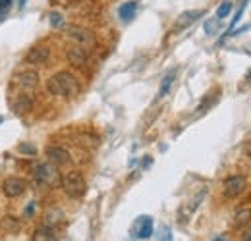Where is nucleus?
Returning <instances> with one entry per match:
<instances>
[{
  "label": "nucleus",
  "mask_w": 251,
  "mask_h": 241,
  "mask_svg": "<svg viewBox=\"0 0 251 241\" xmlns=\"http://www.w3.org/2000/svg\"><path fill=\"white\" fill-rule=\"evenodd\" d=\"M47 89L56 96H75L79 93V81L70 72H58L49 79Z\"/></svg>",
  "instance_id": "obj_1"
},
{
  "label": "nucleus",
  "mask_w": 251,
  "mask_h": 241,
  "mask_svg": "<svg viewBox=\"0 0 251 241\" xmlns=\"http://www.w3.org/2000/svg\"><path fill=\"white\" fill-rule=\"evenodd\" d=\"M33 178L39 185H47L50 189H56L62 185V176L58 172V166L50 162H41L33 168Z\"/></svg>",
  "instance_id": "obj_2"
},
{
  "label": "nucleus",
  "mask_w": 251,
  "mask_h": 241,
  "mask_svg": "<svg viewBox=\"0 0 251 241\" xmlns=\"http://www.w3.org/2000/svg\"><path fill=\"white\" fill-rule=\"evenodd\" d=\"M64 193L70 197V199H81L85 193H87V181L85 178L79 174V172H68L62 178Z\"/></svg>",
  "instance_id": "obj_3"
},
{
  "label": "nucleus",
  "mask_w": 251,
  "mask_h": 241,
  "mask_svg": "<svg viewBox=\"0 0 251 241\" xmlns=\"http://www.w3.org/2000/svg\"><path fill=\"white\" fill-rule=\"evenodd\" d=\"M68 37H70L75 45H79V47H83V48H89V47H95V45H97V37H95L93 31L87 29V27H81V25H70V27H68Z\"/></svg>",
  "instance_id": "obj_4"
},
{
  "label": "nucleus",
  "mask_w": 251,
  "mask_h": 241,
  "mask_svg": "<svg viewBox=\"0 0 251 241\" xmlns=\"http://www.w3.org/2000/svg\"><path fill=\"white\" fill-rule=\"evenodd\" d=\"M49 58H50V48L47 45H35L27 50L24 62L29 66H43L49 62Z\"/></svg>",
  "instance_id": "obj_5"
},
{
  "label": "nucleus",
  "mask_w": 251,
  "mask_h": 241,
  "mask_svg": "<svg viewBox=\"0 0 251 241\" xmlns=\"http://www.w3.org/2000/svg\"><path fill=\"white\" fill-rule=\"evenodd\" d=\"M2 191H4L6 197L16 199V197H22L27 191V183H25V180H22V178L12 176V178H6V180L2 181Z\"/></svg>",
  "instance_id": "obj_6"
},
{
  "label": "nucleus",
  "mask_w": 251,
  "mask_h": 241,
  "mask_svg": "<svg viewBox=\"0 0 251 241\" xmlns=\"http://www.w3.org/2000/svg\"><path fill=\"white\" fill-rule=\"evenodd\" d=\"M33 108H35V98H33L29 93H20L12 98V110L16 114H29Z\"/></svg>",
  "instance_id": "obj_7"
},
{
  "label": "nucleus",
  "mask_w": 251,
  "mask_h": 241,
  "mask_svg": "<svg viewBox=\"0 0 251 241\" xmlns=\"http://www.w3.org/2000/svg\"><path fill=\"white\" fill-rule=\"evenodd\" d=\"M246 185H248V180H246L244 176H232V178L224 180L222 189H224V195H226V197L234 199V197H238L240 193H244Z\"/></svg>",
  "instance_id": "obj_8"
},
{
  "label": "nucleus",
  "mask_w": 251,
  "mask_h": 241,
  "mask_svg": "<svg viewBox=\"0 0 251 241\" xmlns=\"http://www.w3.org/2000/svg\"><path fill=\"white\" fill-rule=\"evenodd\" d=\"M14 83L24 91H33L39 85V73L33 72V70H25V72H20L14 75Z\"/></svg>",
  "instance_id": "obj_9"
},
{
  "label": "nucleus",
  "mask_w": 251,
  "mask_h": 241,
  "mask_svg": "<svg viewBox=\"0 0 251 241\" xmlns=\"http://www.w3.org/2000/svg\"><path fill=\"white\" fill-rule=\"evenodd\" d=\"M47 158H49V162L50 164H54V166H66V164H70V160H72V156H70V152L66 151L64 147H49L47 149Z\"/></svg>",
  "instance_id": "obj_10"
},
{
  "label": "nucleus",
  "mask_w": 251,
  "mask_h": 241,
  "mask_svg": "<svg viewBox=\"0 0 251 241\" xmlns=\"http://www.w3.org/2000/svg\"><path fill=\"white\" fill-rule=\"evenodd\" d=\"M66 58H68V62H70L74 68H83V66L87 64V50H85L83 47H79V45H74V47L68 48Z\"/></svg>",
  "instance_id": "obj_11"
},
{
  "label": "nucleus",
  "mask_w": 251,
  "mask_h": 241,
  "mask_svg": "<svg viewBox=\"0 0 251 241\" xmlns=\"http://www.w3.org/2000/svg\"><path fill=\"white\" fill-rule=\"evenodd\" d=\"M203 14H205L203 10H188V12L180 14L178 20H176V24H174V31L178 33V31H182V29H188L189 25H191L193 22H197Z\"/></svg>",
  "instance_id": "obj_12"
},
{
  "label": "nucleus",
  "mask_w": 251,
  "mask_h": 241,
  "mask_svg": "<svg viewBox=\"0 0 251 241\" xmlns=\"http://www.w3.org/2000/svg\"><path fill=\"white\" fill-rule=\"evenodd\" d=\"M133 236L139 238V240H147V238H151V236H153V218H149V216H141V218L137 220V224H135V232H133Z\"/></svg>",
  "instance_id": "obj_13"
},
{
  "label": "nucleus",
  "mask_w": 251,
  "mask_h": 241,
  "mask_svg": "<svg viewBox=\"0 0 251 241\" xmlns=\"http://www.w3.org/2000/svg\"><path fill=\"white\" fill-rule=\"evenodd\" d=\"M205 195H207V189H203V191H201V193H197V195H195L193 199H189L191 203H188V205H186V207L182 209V212H180V214H182V218H180L182 222H186L189 214H193V211H195V209H197V207L201 205V201L205 199Z\"/></svg>",
  "instance_id": "obj_14"
},
{
  "label": "nucleus",
  "mask_w": 251,
  "mask_h": 241,
  "mask_svg": "<svg viewBox=\"0 0 251 241\" xmlns=\"http://www.w3.org/2000/svg\"><path fill=\"white\" fill-rule=\"evenodd\" d=\"M137 12V2L135 0H129V2H124L120 8H118V16L122 22H129Z\"/></svg>",
  "instance_id": "obj_15"
},
{
  "label": "nucleus",
  "mask_w": 251,
  "mask_h": 241,
  "mask_svg": "<svg viewBox=\"0 0 251 241\" xmlns=\"http://www.w3.org/2000/svg\"><path fill=\"white\" fill-rule=\"evenodd\" d=\"M174 79H176V70H172V72H168L164 77H162V83H160V87H158V95L157 98H164L166 95H168V91L172 87V83H174Z\"/></svg>",
  "instance_id": "obj_16"
},
{
  "label": "nucleus",
  "mask_w": 251,
  "mask_h": 241,
  "mask_svg": "<svg viewBox=\"0 0 251 241\" xmlns=\"http://www.w3.org/2000/svg\"><path fill=\"white\" fill-rule=\"evenodd\" d=\"M60 222H62V211H58V209H49L43 216V224L49 228H54Z\"/></svg>",
  "instance_id": "obj_17"
},
{
  "label": "nucleus",
  "mask_w": 251,
  "mask_h": 241,
  "mask_svg": "<svg viewBox=\"0 0 251 241\" xmlns=\"http://www.w3.org/2000/svg\"><path fill=\"white\" fill-rule=\"evenodd\" d=\"M251 222V209H240L234 214V226L236 228H246V224Z\"/></svg>",
  "instance_id": "obj_18"
},
{
  "label": "nucleus",
  "mask_w": 251,
  "mask_h": 241,
  "mask_svg": "<svg viewBox=\"0 0 251 241\" xmlns=\"http://www.w3.org/2000/svg\"><path fill=\"white\" fill-rule=\"evenodd\" d=\"M217 98H219V91H211V95H207V96L201 100V104L197 106V114L207 112V110H209V106H213V104L217 102Z\"/></svg>",
  "instance_id": "obj_19"
},
{
  "label": "nucleus",
  "mask_w": 251,
  "mask_h": 241,
  "mask_svg": "<svg viewBox=\"0 0 251 241\" xmlns=\"http://www.w3.org/2000/svg\"><path fill=\"white\" fill-rule=\"evenodd\" d=\"M2 228L8 230V232H12V234H16V232H20V220L14 218V216H6L2 220Z\"/></svg>",
  "instance_id": "obj_20"
},
{
  "label": "nucleus",
  "mask_w": 251,
  "mask_h": 241,
  "mask_svg": "<svg viewBox=\"0 0 251 241\" xmlns=\"http://www.w3.org/2000/svg\"><path fill=\"white\" fill-rule=\"evenodd\" d=\"M230 12H232V2H230V0H224L219 6V10H217V18H219V20H224V18L230 16Z\"/></svg>",
  "instance_id": "obj_21"
},
{
  "label": "nucleus",
  "mask_w": 251,
  "mask_h": 241,
  "mask_svg": "<svg viewBox=\"0 0 251 241\" xmlns=\"http://www.w3.org/2000/svg\"><path fill=\"white\" fill-rule=\"evenodd\" d=\"M50 25H52L54 29H60V27L64 25L62 14H58V12H52V14H50Z\"/></svg>",
  "instance_id": "obj_22"
},
{
  "label": "nucleus",
  "mask_w": 251,
  "mask_h": 241,
  "mask_svg": "<svg viewBox=\"0 0 251 241\" xmlns=\"http://www.w3.org/2000/svg\"><path fill=\"white\" fill-rule=\"evenodd\" d=\"M248 2H250V0H244V4H242V6H240V10L236 12V16H234V20H232V24H230V27H228V31H230V29H234V25H236V24L240 22V18H242V14H244V10H246V6H248Z\"/></svg>",
  "instance_id": "obj_23"
},
{
  "label": "nucleus",
  "mask_w": 251,
  "mask_h": 241,
  "mask_svg": "<svg viewBox=\"0 0 251 241\" xmlns=\"http://www.w3.org/2000/svg\"><path fill=\"white\" fill-rule=\"evenodd\" d=\"M12 8V0H0V20L6 18V14L10 12Z\"/></svg>",
  "instance_id": "obj_24"
},
{
  "label": "nucleus",
  "mask_w": 251,
  "mask_h": 241,
  "mask_svg": "<svg viewBox=\"0 0 251 241\" xmlns=\"http://www.w3.org/2000/svg\"><path fill=\"white\" fill-rule=\"evenodd\" d=\"M18 149H20V152H25L27 156H33V154H37V151H35V147H33V145H27V143L20 145Z\"/></svg>",
  "instance_id": "obj_25"
},
{
  "label": "nucleus",
  "mask_w": 251,
  "mask_h": 241,
  "mask_svg": "<svg viewBox=\"0 0 251 241\" xmlns=\"http://www.w3.org/2000/svg\"><path fill=\"white\" fill-rule=\"evenodd\" d=\"M158 241H172V232H170V228H162V234L158 236Z\"/></svg>",
  "instance_id": "obj_26"
},
{
  "label": "nucleus",
  "mask_w": 251,
  "mask_h": 241,
  "mask_svg": "<svg viewBox=\"0 0 251 241\" xmlns=\"http://www.w3.org/2000/svg\"><path fill=\"white\" fill-rule=\"evenodd\" d=\"M33 211H35V203H29V205H27V207H25V216H27V218H31L33 216Z\"/></svg>",
  "instance_id": "obj_27"
},
{
  "label": "nucleus",
  "mask_w": 251,
  "mask_h": 241,
  "mask_svg": "<svg viewBox=\"0 0 251 241\" xmlns=\"http://www.w3.org/2000/svg\"><path fill=\"white\" fill-rule=\"evenodd\" d=\"M242 241H251V228L244 234V238H242Z\"/></svg>",
  "instance_id": "obj_28"
},
{
  "label": "nucleus",
  "mask_w": 251,
  "mask_h": 241,
  "mask_svg": "<svg viewBox=\"0 0 251 241\" xmlns=\"http://www.w3.org/2000/svg\"><path fill=\"white\" fill-rule=\"evenodd\" d=\"M244 152H246L248 156H251V141H250V143H246V147H244Z\"/></svg>",
  "instance_id": "obj_29"
},
{
  "label": "nucleus",
  "mask_w": 251,
  "mask_h": 241,
  "mask_svg": "<svg viewBox=\"0 0 251 241\" xmlns=\"http://www.w3.org/2000/svg\"><path fill=\"white\" fill-rule=\"evenodd\" d=\"M213 241H224V238H215Z\"/></svg>",
  "instance_id": "obj_30"
}]
</instances>
